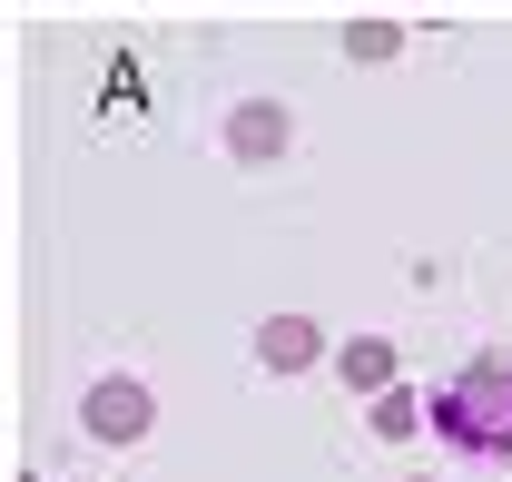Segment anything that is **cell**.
I'll return each instance as SVG.
<instances>
[{
  "instance_id": "cell-3",
  "label": "cell",
  "mask_w": 512,
  "mask_h": 482,
  "mask_svg": "<svg viewBox=\"0 0 512 482\" xmlns=\"http://www.w3.org/2000/svg\"><path fill=\"white\" fill-rule=\"evenodd\" d=\"M276 138H286V128H276V109H247V119H237V148H276Z\"/></svg>"
},
{
  "instance_id": "cell-2",
  "label": "cell",
  "mask_w": 512,
  "mask_h": 482,
  "mask_svg": "<svg viewBox=\"0 0 512 482\" xmlns=\"http://www.w3.org/2000/svg\"><path fill=\"white\" fill-rule=\"evenodd\" d=\"M316 355V325H306V315H276V325H266V364H306Z\"/></svg>"
},
{
  "instance_id": "cell-1",
  "label": "cell",
  "mask_w": 512,
  "mask_h": 482,
  "mask_svg": "<svg viewBox=\"0 0 512 482\" xmlns=\"http://www.w3.org/2000/svg\"><path fill=\"white\" fill-rule=\"evenodd\" d=\"M89 423H99L109 443H128V433H148V394H138V384H99V394H89Z\"/></svg>"
},
{
  "instance_id": "cell-4",
  "label": "cell",
  "mask_w": 512,
  "mask_h": 482,
  "mask_svg": "<svg viewBox=\"0 0 512 482\" xmlns=\"http://www.w3.org/2000/svg\"><path fill=\"white\" fill-rule=\"evenodd\" d=\"M375 433H414V394H384V404H375Z\"/></svg>"
}]
</instances>
